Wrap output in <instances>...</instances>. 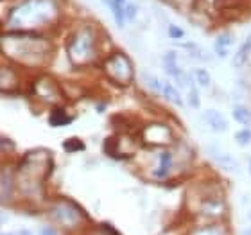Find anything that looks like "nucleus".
I'll list each match as a JSON object with an SVG mask.
<instances>
[{"instance_id": "obj_1", "label": "nucleus", "mask_w": 251, "mask_h": 235, "mask_svg": "<svg viewBox=\"0 0 251 235\" xmlns=\"http://www.w3.org/2000/svg\"><path fill=\"white\" fill-rule=\"evenodd\" d=\"M2 43H9V47L2 45L4 54L11 59H16L25 65H42L50 58V43L34 32H9L2 36Z\"/></svg>"}, {"instance_id": "obj_2", "label": "nucleus", "mask_w": 251, "mask_h": 235, "mask_svg": "<svg viewBox=\"0 0 251 235\" xmlns=\"http://www.w3.org/2000/svg\"><path fill=\"white\" fill-rule=\"evenodd\" d=\"M56 16V5L50 0H25L9 13L13 26L29 27L32 24H47Z\"/></svg>"}, {"instance_id": "obj_3", "label": "nucleus", "mask_w": 251, "mask_h": 235, "mask_svg": "<svg viewBox=\"0 0 251 235\" xmlns=\"http://www.w3.org/2000/svg\"><path fill=\"white\" fill-rule=\"evenodd\" d=\"M95 56V38L90 29H81L68 43V58L74 65H84Z\"/></svg>"}, {"instance_id": "obj_4", "label": "nucleus", "mask_w": 251, "mask_h": 235, "mask_svg": "<svg viewBox=\"0 0 251 235\" xmlns=\"http://www.w3.org/2000/svg\"><path fill=\"white\" fill-rule=\"evenodd\" d=\"M106 74L113 83L126 86L131 83L135 76V68L131 65V59L122 52H115L108 61H106Z\"/></svg>"}, {"instance_id": "obj_5", "label": "nucleus", "mask_w": 251, "mask_h": 235, "mask_svg": "<svg viewBox=\"0 0 251 235\" xmlns=\"http://www.w3.org/2000/svg\"><path fill=\"white\" fill-rule=\"evenodd\" d=\"M163 70H165L173 79H176V83H178L179 86H190V83L194 81V79L188 78L187 74L179 68L174 51H169V52L163 56Z\"/></svg>"}, {"instance_id": "obj_6", "label": "nucleus", "mask_w": 251, "mask_h": 235, "mask_svg": "<svg viewBox=\"0 0 251 235\" xmlns=\"http://www.w3.org/2000/svg\"><path fill=\"white\" fill-rule=\"evenodd\" d=\"M52 215L54 219H58L63 226H75L83 217V214L74 205L67 203V201L52 207Z\"/></svg>"}, {"instance_id": "obj_7", "label": "nucleus", "mask_w": 251, "mask_h": 235, "mask_svg": "<svg viewBox=\"0 0 251 235\" xmlns=\"http://www.w3.org/2000/svg\"><path fill=\"white\" fill-rule=\"evenodd\" d=\"M204 120H206V124H208L214 131H217V133H223V131L228 130V122H226L225 115L217 110L204 111Z\"/></svg>"}, {"instance_id": "obj_8", "label": "nucleus", "mask_w": 251, "mask_h": 235, "mask_svg": "<svg viewBox=\"0 0 251 235\" xmlns=\"http://www.w3.org/2000/svg\"><path fill=\"white\" fill-rule=\"evenodd\" d=\"M231 45H233V36H231L230 32H225V34L217 36V40L214 43V51L219 58H226L228 52H230Z\"/></svg>"}, {"instance_id": "obj_9", "label": "nucleus", "mask_w": 251, "mask_h": 235, "mask_svg": "<svg viewBox=\"0 0 251 235\" xmlns=\"http://www.w3.org/2000/svg\"><path fill=\"white\" fill-rule=\"evenodd\" d=\"M162 94H163V97H165V99H167L169 103H173L174 106H178V108H181V106H183V99H181V94H179L178 90L174 88V84H171L169 81H163Z\"/></svg>"}, {"instance_id": "obj_10", "label": "nucleus", "mask_w": 251, "mask_h": 235, "mask_svg": "<svg viewBox=\"0 0 251 235\" xmlns=\"http://www.w3.org/2000/svg\"><path fill=\"white\" fill-rule=\"evenodd\" d=\"M171 169H173V155H171L169 151H163L162 155H160V167L154 171V176L156 178L169 176Z\"/></svg>"}, {"instance_id": "obj_11", "label": "nucleus", "mask_w": 251, "mask_h": 235, "mask_svg": "<svg viewBox=\"0 0 251 235\" xmlns=\"http://www.w3.org/2000/svg\"><path fill=\"white\" fill-rule=\"evenodd\" d=\"M72 122V117L68 115L63 108H54V111L49 117V124L54 126V128H59V126H67Z\"/></svg>"}, {"instance_id": "obj_12", "label": "nucleus", "mask_w": 251, "mask_h": 235, "mask_svg": "<svg viewBox=\"0 0 251 235\" xmlns=\"http://www.w3.org/2000/svg\"><path fill=\"white\" fill-rule=\"evenodd\" d=\"M250 56H251V34L244 40V43L241 45V49L237 51L235 58H233V65H235V67H241V65H244V63L248 61Z\"/></svg>"}, {"instance_id": "obj_13", "label": "nucleus", "mask_w": 251, "mask_h": 235, "mask_svg": "<svg viewBox=\"0 0 251 235\" xmlns=\"http://www.w3.org/2000/svg\"><path fill=\"white\" fill-rule=\"evenodd\" d=\"M231 115H233V119H235V122H239V124H244L248 126L251 122V111L250 108H246V106H235L233 108V111H231Z\"/></svg>"}, {"instance_id": "obj_14", "label": "nucleus", "mask_w": 251, "mask_h": 235, "mask_svg": "<svg viewBox=\"0 0 251 235\" xmlns=\"http://www.w3.org/2000/svg\"><path fill=\"white\" fill-rule=\"evenodd\" d=\"M142 76H144V83L147 84V88L151 90V92H154V94H162L163 83L156 78V76H152V74H147V72H144Z\"/></svg>"}, {"instance_id": "obj_15", "label": "nucleus", "mask_w": 251, "mask_h": 235, "mask_svg": "<svg viewBox=\"0 0 251 235\" xmlns=\"http://www.w3.org/2000/svg\"><path fill=\"white\" fill-rule=\"evenodd\" d=\"M214 158H215V162L219 163L221 167H225V169H228V171H233L235 169V160L230 157V155H225V153H217L214 149Z\"/></svg>"}, {"instance_id": "obj_16", "label": "nucleus", "mask_w": 251, "mask_h": 235, "mask_svg": "<svg viewBox=\"0 0 251 235\" xmlns=\"http://www.w3.org/2000/svg\"><path fill=\"white\" fill-rule=\"evenodd\" d=\"M13 192V178L7 174V171H2V201H7L9 194Z\"/></svg>"}, {"instance_id": "obj_17", "label": "nucleus", "mask_w": 251, "mask_h": 235, "mask_svg": "<svg viewBox=\"0 0 251 235\" xmlns=\"http://www.w3.org/2000/svg\"><path fill=\"white\" fill-rule=\"evenodd\" d=\"M188 104L192 108H199L201 106V99H199V92L196 88V79H194L190 86H188Z\"/></svg>"}, {"instance_id": "obj_18", "label": "nucleus", "mask_w": 251, "mask_h": 235, "mask_svg": "<svg viewBox=\"0 0 251 235\" xmlns=\"http://www.w3.org/2000/svg\"><path fill=\"white\" fill-rule=\"evenodd\" d=\"M63 147L70 153H77V151H84V144L83 140H79V138H68V140L63 142Z\"/></svg>"}, {"instance_id": "obj_19", "label": "nucleus", "mask_w": 251, "mask_h": 235, "mask_svg": "<svg viewBox=\"0 0 251 235\" xmlns=\"http://www.w3.org/2000/svg\"><path fill=\"white\" fill-rule=\"evenodd\" d=\"M194 78H196V83L204 86V88H208L210 86V74L204 70V68H196V72H194Z\"/></svg>"}, {"instance_id": "obj_20", "label": "nucleus", "mask_w": 251, "mask_h": 235, "mask_svg": "<svg viewBox=\"0 0 251 235\" xmlns=\"http://www.w3.org/2000/svg\"><path fill=\"white\" fill-rule=\"evenodd\" d=\"M235 142L239 146H248L251 142V131L250 130H242V131H237L235 133Z\"/></svg>"}, {"instance_id": "obj_21", "label": "nucleus", "mask_w": 251, "mask_h": 235, "mask_svg": "<svg viewBox=\"0 0 251 235\" xmlns=\"http://www.w3.org/2000/svg\"><path fill=\"white\" fill-rule=\"evenodd\" d=\"M192 235H223V230H221L219 226H206V228L194 232Z\"/></svg>"}, {"instance_id": "obj_22", "label": "nucleus", "mask_w": 251, "mask_h": 235, "mask_svg": "<svg viewBox=\"0 0 251 235\" xmlns=\"http://www.w3.org/2000/svg\"><path fill=\"white\" fill-rule=\"evenodd\" d=\"M169 36L174 38V40H181L185 36V31L179 29L178 26H174V24H169Z\"/></svg>"}, {"instance_id": "obj_23", "label": "nucleus", "mask_w": 251, "mask_h": 235, "mask_svg": "<svg viewBox=\"0 0 251 235\" xmlns=\"http://www.w3.org/2000/svg\"><path fill=\"white\" fill-rule=\"evenodd\" d=\"M136 11H138V7H136L135 4L124 5V16H126V20H127V22L133 20V18H135V15H136Z\"/></svg>"}, {"instance_id": "obj_24", "label": "nucleus", "mask_w": 251, "mask_h": 235, "mask_svg": "<svg viewBox=\"0 0 251 235\" xmlns=\"http://www.w3.org/2000/svg\"><path fill=\"white\" fill-rule=\"evenodd\" d=\"M40 235H56V232H54L52 228L45 226V228H42V230H40Z\"/></svg>"}, {"instance_id": "obj_25", "label": "nucleus", "mask_w": 251, "mask_h": 235, "mask_svg": "<svg viewBox=\"0 0 251 235\" xmlns=\"http://www.w3.org/2000/svg\"><path fill=\"white\" fill-rule=\"evenodd\" d=\"M16 235H32V234H31V232H29V230H20Z\"/></svg>"}, {"instance_id": "obj_26", "label": "nucleus", "mask_w": 251, "mask_h": 235, "mask_svg": "<svg viewBox=\"0 0 251 235\" xmlns=\"http://www.w3.org/2000/svg\"><path fill=\"white\" fill-rule=\"evenodd\" d=\"M242 235H251V226H250V228H246L244 232H242Z\"/></svg>"}, {"instance_id": "obj_27", "label": "nucleus", "mask_w": 251, "mask_h": 235, "mask_svg": "<svg viewBox=\"0 0 251 235\" xmlns=\"http://www.w3.org/2000/svg\"><path fill=\"white\" fill-rule=\"evenodd\" d=\"M115 2H117L119 5H122V7H124V4H126V0H115Z\"/></svg>"}, {"instance_id": "obj_28", "label": "nucleus", "mask_w": 251, "mask_h": 235, "mask_svg": "<svg viewBox=\"0 0 251 235\" xmlns=\"http://www.w3.org/2000/svg\"><path fill=\"white\" fill-rule=\"evenodd\" d=\"M2 235H15V234H2Z\"/></svg>"}, {"instance_id": "obj_29", "label": "nucleus", "mask_w": 251, "mask_h": 235, "mask_svg": "<svg viewBox=\"0 0 251 235\" xmlns=\"http://www.w3.org/2000/svg\"><path fill=\"white\" fill-rule=\"evenodd\" d=\"M250 173H251V160H250Z\"/></svg>"}]
</instances>
